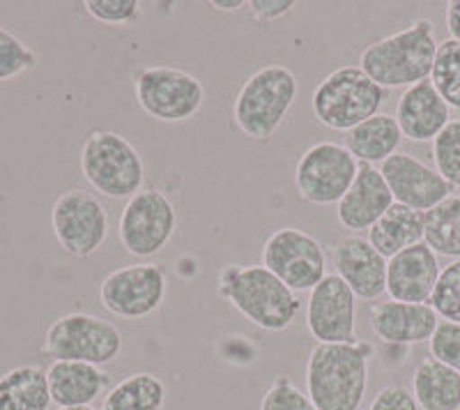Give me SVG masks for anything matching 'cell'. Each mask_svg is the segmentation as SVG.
Returning a JSON list of instances; mask_svg holds the SVG:
<instances>
[{"mask_svg": "<svg viewBox=\"0 0 460 410\" xmlns=\"http://www.w3.org/2000/svg\"><path fill=\"white\" fill-rule=\"evenodd\" d=\"M373 346L367 342L315 343L306 360V395L318 410H359L368 389Z\"/></svg>", "mask_w": 460, "mask_h": 410, "instance_id": "1", "label": "cell"}, {"mask_svg": "<svg viewBox=\"0 0 460 410\" xmlns=\"http://www.w3.org/2000/svg\"><path fill=\"white\" fill-rule=\"evenodd\" d=\"M217 290L246 321L265 332H283L299 314L297 293L288 289L265 265H226Z\"/></svg>", "mask_w": 460, "mask_h": 410, "instance_id": "2", "label": "cell"}, {"mask_svg": "<svg viewBox=\"0 0 460 410\" xmlns=\"http://www.w3.org/2000/svg\"><path fill=\"white\" fill-rule=\"evenodd\" d=\"M438 44L433 22L417 19L402 31L368 44L359 56V67L380 88H410L430 79Z\"/></svg>", "mask_w": 460, "mask_h": 410, "instance_id": "3", "label": "cell"}, {"mask_svg": "<svg viewBox=\"0 0 460 410\" xmlns=\"http://www.w3.org/2000/svg\"><path fill=\"white\" fill-rule=\"evenodd\" d=\"M297 76L290 67L272 63L253 72L240 88L233 118L252 141H270L297 100Z\"/></svg>", "mask_w": 460, "mask_h": 410, "instance_id": "4", "label": "cell"}, {"mask_svg": "<svg viewBox=\"0 0 460 410\" xmlns=\"http://www.w3.org/2000/svg\"><path fill=\"white\" fill-rule=\"evenodd\" d=\"M387 90L380 88L359 65H343L315 85L311 109L320 125L334 132H350L380 113Z\"/></svg>", "mask_w": 460, "mask_h": 410, "instance_id": "5", "label": "cell"}, {"mask_svg": "<svg viewBox=\"0 0 460 410\" xmlns=\"http://www.w3.org/2000/svg\"><path fill=\"white\" fill-rule=\"evenodd\" d=\"M79 169L97 194L131 199L143 190L146 164L129 138L111 129H94L84 141Z\"/></svg>", "mask_w": 460, "mask_h": 410, "instance_id": "6", "label": "cell"}, {"mask_svg": "<svg viewBox=\"0 0 460 410\" xmlns=\"http://www.w3.org/2000/svg\"><path fill=\"white\" fill-rule=\"evenodd\" d=\"M125 339L115 323L104 321L100 316L72 311L49 325L44 334L42 352L53 362H85L104 367L120 358Z\"/></svg>", "mask_w": 460, "mask_h": 410, "instance_id": "7", "label": "cell"}, {"mask_svg": "<svg viewBox=\"0 0 460 410\" xmlns=\"http://www.w3.org/2000/svg\"><path fill=\"white\" fill-rule=\"evenodd\" d=\"M134 95L147 116L159 122H187L205 104L199 76L171 65H147L134 74Z\"/></svg>", "mask_w": 460, "mask_h": 410, "instance_id": "8", "label": "cell"}, {"mask_svg": "<svg viewBox=\"0 0 460 410\" xmlns=\"http://www.w3.org/2000/svg\"><path fill=\"white\" fill-rule=\"evenodd\" d=\"M262 265L293 293H311L327 277V254L302 228H277L262 245Z\"/></svg>", "mask_w": 460, "mask_h": 410, "instance_id": "9", "label": "cell"}, {"mask_svg": "<svg viewBox=\"0 0 460 410\" xmlns=\"http://www.w3.org/2000/svg\"><path fill=\"white\" fill-rule=\"evenodd\" d=\"M359 171L355 155L334 141H320L299 157L295 190L311 205H336L350 190Z\"/></svg>", "mask_w": 460, "mask_h": 410, "instance_id": "10", "label": "cell"}, {"mask_svg": "<svg viewBox=\"0 0 460 410\" xmlns=\"http://www.w3.org/2000/svg\"><path fill=\"white\" fill-rule=\"evenodd\" d=\"M178 228V212L159 187H143L122 208L118 233L122 247L138 258L162 252Z\"/></svg>", "mask_w": 460, "mask_h": 410, "instance_id": "11", "label": "cell"}, {"mask_svg": "<svg viewBox=\"0 0 460 410\" xmlns=\"http://www.w3.org/2000/svg\"><path fill=\"white\" fill-rule=\"evenodd\" d=\"M51 228L67 256L88 258L109 237V212L90 192L67 190L53 203Z\"/></svg>", "mask_w": 460, "mask_h": 410, "instance_id": "12", "label": "cell"}, {"mask_svg": "<svg viewBox=\"0 0 460 410\" xmlns=\"http://www.w3.org/2000/svg\"><path fill=\"white\" fill-rule=\"evenodd\" d=\"M166 270L157 263H134L102 279L100 300L109 314L127 321L152 316L166 298Z\"/></svg>", "mask_w": 460, "mask_h": 410, "instance_id": "13", "label": "cell"}, {"mask_svg": "<svg viewBox=\"0 0 460 410\" xmlns=\"http://www.w3.org/2000/svg\"><path fill=\"white\" fill-rule=\"evenodd\" d=\"M306 327L318 343L357 342V295L336 272L309 293Z\"/></svg>", "mask_w": 460, "mask_h": 410, "instance_id": "14", "label": "cell"}, {"mask_svg": "<svg viewBox=\"0 0 460 410\" xmlns=\"http://www.w3.org/2000/svg\"><path fill=\"white\" fill-rule=\"evenodd\" d=\"M380 174L389 184L394 203L410 210L429 212L435 205L454 194V187L442 175L419 157L410 153H396L380 164Z\"/></svg>", "mask_w": 460, "mask_h": 410, "instance_id": "15", "label": "cell"}, {"mask_svg": "<svg viewBox=\"0 0 460 410\" xmlns=\"http://www.w3.org/2000/svg\"><path fill=\"white\" fill-rule=\"evenodd\" d=\"M336 274L350 286L357 300H377L387 293V258L373 247L368 237H341L332 247Z\"/></svg>", "mask_w": 460, "mask_h": 410, "instance_id": "16", "label": "cell"}, {"mask_svg": "<svg viewBox=\"0 0 460 410\" xmlns=\"http://www.w3.org/2000/svg\"><path fill=\"white\" fill-rule=\"evenodd\" d=\"M442 272L439 256L426 242L396 254L387 263V295L389 300L429 305L438 277Z\"/></svg>", "mask_w": 460, "mask_h": 410, "instance_id": "17", "label": "cell"}, {"mask_svg": "<svg viewBox=\"0 0 460 410\" xmlns=\"http://www.w3.org/2000/svg\"><path fill=\"white\" fill-rule=\"evenodd\" d=\"M439 316L430 305L385 300L368 309V325L373 334L394 346H414L430 342Z\"/></svg>", "mask_w": 460, "mask_h": 410, "instance_id": "18", "label": "cell"}, {"mask_svg": "<svg viewBox=\"0 0 460 410\" xmlns=\"http://www.w3.org/2000/svg\"><path fill=\"white\" fill-rule=\"evenodd\" d=\"M394 205L389 184L382 178L380 169L371 164H359L352 187L336 203V219L350 233L371 231L373 224Z\"/></svg>", "mask_w": 460, "mask_h": 410, "instance_id": "19", "label": "cell"}, {"mask_svg": "<svg viewBox=\"0 0 460 410\" xmlns=\"http://www.w3.org/2000/svg\"><path fill=\"white\" fill-rule=\"evenodd\" d=\"M394 118L401 127L402 138L412 143L435 141V137L454 120L451 109L433 88L430 79L402 90Z\"/></svg>", "mask_w": 460, "mask_h": 410, "instance_id": "20", "label": "cell"}, {"mask_svg": "<svg viewBox=\"0 0 460 410\" xmlns=\"http://www.w3.org/2000/svg\"><path fill=\"white\" fill-rule=\"evenodd\" d=\"M51 401L58 408H81L93 406L111 383V376L102 367L85 362H51L47 369Z\"/></svg>", "mask_w": 460, "mask_h": 410, "instance_id": "21", "label": "cell"}, {"mask_svg": "<svg viewBox=\"0 0 460 410\" xmlns=\"http://www.w3.org/2000/svg\"><path fill=\"white\" fill-rule=\"evenodd\" d=\"M424 227H426V212L410 210L405 205L394 203L380 219L373 224L368 231V242L382 254V256L392 258L405 249L414 247L419 242H424Z\"/></svg>", "mask_w": 460, "mask_h": 410, "instance_id": "22", "label": "cell"}, {"mask_svg": "<svg viewBox=\"0 0 460 410\" xmlns=\"http://www.w3.org/2000/svg\"><path fill=\"white\" fill-rule=\"evenodd\" d=\"M401 141L402 134L396 118L389 116V113H377V116L368 118L345 134L343 146L355 155L359 164L376 166V164L387 162L392 155H396Z\"/></svg>", "mask_w": 460, "mask_h": 410, "instance_id": "23", "label": "cell"}, {"mask_svg": "<svg viewBox=\"0 0 460 410\" xmlns=\"http://www.w3.org/2000/svg\"><path fill=\"white\" fill-rule=\"evenodd\" d=\"M412 395L421 410H460V374L438 360L424 358L414 369Z\"/></svg>", "mask_w": 460, "mask_h": 410, "instance_id": "24", "label": "cell"}, {"mask_svg": "<svg viewBox=\"0 0 460 410\" xmlns=\"http://www.w3.org/2000/svg\"><path fill=\"white\" fill-rule=\"evenodd\" d=\"M47 371L22 364L0 376V410H49L51 406Z\"/></svg>", "mask_w": 460, "mask_h": 410, "instance_id": "25", "label": "cell"}, {"mask_svg": "<svg viewBox=\"0 0 460 410\" xmlns=\"http://www.w3.org/2000/svg\"><path fill=\"white\" fill-rule=\"evenodd\" d=\"M166 401V385L155 374L127 376L104 395L100 410H162Z\"/></svg>", "mask_w": 460, "mask_h": 410, "instance_id": "26", "label": "cell"}, {"mask_svg": "<svg viewBox=\"0 0 460 410\" xmlns=\"http://www.w3.org/2000/svg\"><path fill=\"white\" fill-rule=\"evenodd\" d=\"M424 242L438 256L460 258V194H451L426 212Z\"/></svg>", "mask_w": 460, "mask_h": 410, "instance_id": "27", "label": "cell"}, {"mask_svg": "<svg viewBox=\"0 0 460 410\" xmlns=\"http://www.w3.org/2000/svg\"><path fill=\"white\" fill-rule=\"evenodd\" d=\"M430 84L451 111L460 113V42L445 40L438 44L435 63L430 69Z\"/></svg>", "mask_w": 460, "mask_h": 410, "instance_id": "28", "label": "cell"}, {"mask_svg": "<svg viewBox=\"0 0 460 410\" xmlns=\"http://www.w3.org/2000/svg\"><path fill=\"white\" fill-rule=\"evenodd\" d=\"M433 164L447 183L460 190V118H454L433 141Z\"/></svg>", "mask_w": 460, "mask_h": 410, "instance_id": "29", "label": "cell"}, {"mask_svg": "<svg viewBox=\"0 0 460 410\" xmlns=\"http://www.w3.org/2000/svg\"><path fill=\"white\" fill-rule=\"evenodd\" d=\"M37 65V53L23 42L22 37L0 26V84L19 79L32 72Z\"/></svg>", "mask_w": 460, "mask_h": 410, "instance_id": "30", "label": "cell"}, {"mask_svg": "<svg viewBox=\"0 0 460 410\" xmlns=\"http://www.w3.org/2000/svg\"><path fill=\"white\" fill-rule=\"evenodd\" d=\"M429 305L442 321L460 323V258L442 268Z\"/></svg>", "mask_w": 460, "mask_h": 410, "instance_id": "31", "label": "cell"}, {"mask_svg": "<svg viewBox=\"0 0 460 410\" xmlns=\"http://www.w3.org/2000/svg\"><path fill=\"white\" fill-rule=\"evenodd\" d=\"M261 410H318L311 397L288 376H277L261 401Z\"/></svg>", "mask_w": 460, "mask_h": 410, "instance_id": "32", "label": "cell"}, {"mask_svg": "<svg viewBox=\"0 0 460 410\" xmlns=\"http://www.w3.org/2000/svg\"><path fill=\"white\" fill-rule=\"evenodd\" d=\"M430 358L460 374V323L439 321L429 342Z\"/></svg>", "mask_w": 460, "mask_h": 410, "instance_id": "33", "label": "cell"}, {"mask_svg": "<svg viewBox=\"0 0 460 410\" xmlns=\"http://www.w3.org/2000/svg\"><path fill=\"white\" fill-rule=\"evenodd\" d=\"M84 7L93 19L109 26L134 23L141 16L138 0H85Z\"/></svg>", "mask_w": 460, "mask_h": 410, "instance_id": "34", "label": "cell"}, {"mask_svg": "<svg viewBox=\"0 0 460 410\" xmlns=\"http://www.w3.org/2000/svg\"><path fill=\"white\" fill-rule=\"evenodd\" d=\"M368 410H421L417 399L408 388L402 385H387L373 397Z\"/></svg>", "mask_w": 460, "mask_h": 410, "instance_id": "35", "label": "cell"}, {"mask_svg": "<svg viewBox=\"0 0 460 410\" xmlns=\"http://www.w3.org/2000/svg\"><path fill=\"white\" fill-rule=\"evenodd\" d=\"M297 7L295 0H252L249 10H252L253 19L261 23H272L281 16H288Z\"/></svg>", "mask_w": 460, "mask_h": 410, "instance_id": "36", "label": "cell"}, {"mask_svg": "<svg viewBox=\"0 0 460 410\" xmlns=\"http://www.w3.org/2000/svg\"><path fill=\"white\" fill-rule=\"evenodd\" d=\"M445 22H447V31H449L451 40L460 42V0H451L449 5H447Z\"/></svg>", "mask_w": 460, "mask_h": 410, "instance_id": "37", "label": "cell"}, {"mask_svg": "<svg viewBox=\"0 0 460 410\" xmlns=\"http://www.w3.org/2000/svg\"><path fill=\"white\" fill-rule=\"evenodd\" d=\"M209 5L219 12H240L242 7H249V3H244V0H212Z\"/></svg>", "mask_w": 460, "mask_h": 410, "instance_id": "38", "label": "cell"}, {"mask_svg": "<svg viewBox=\"0 0 460 410\" xmlns=\"http://www.w3.org/2000/svg\"><path fill=\"white\" fill-rule=\"evenodd\" d=\"M58 410H94L93 406H81V408H58Z\"/></svg>", "mask_w": 460, "mask_h": 410, "instance_id": "39", "label": "cell"}]
</instances>
